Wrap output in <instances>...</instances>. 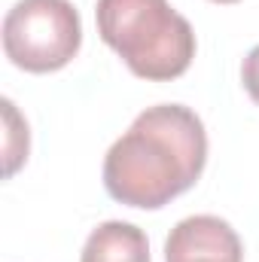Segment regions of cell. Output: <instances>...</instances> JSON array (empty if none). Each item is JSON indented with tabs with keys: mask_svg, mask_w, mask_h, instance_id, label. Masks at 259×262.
<instances>
[{
	"mask_svg": "<svg viewBox=\"0 0 259 262\" xmlns=\"http://www.w3.org/2000/svg\"><path fill=\"white\" fill-rule=\"evenodd\" d=\"M79 262H149V241L134 223L107 220L85 238Z\"/></svg>",
	"mask_w": 259,
	"mask_h": 262,
	"instance_id": "5b68a950",
	"label": "cell"
},
{
	"mask_svg": "<svg viewBox=\"0 0 259 262\" xmlns=\"http://www.w3.org/2000/svg\"><path fill=\"white\" fill-rule=\"evenodd\" d=\"M207 165V131L183 104L146 107L104 156V189L119 204L159 210L189 192Z\"/></svg>",
	"mask_w": 259,
	"mask_h": 262,
	"instance_id": "6da1fadb",
	"label": "cell"
},
{
	"mask_svg": "<svg viewBox=\"0 0 259 262\" xmlns=\"http://www.w3.org/2000/svg\"><path fill=\"white\" fill-rule=\"evenodd\" d=\"M241 82H244L247 95L253 98V104H259V43L244 55V64H241Z\"/></svg>",
	"mask_w": 259,
	"mask_h": 262,
	"instance_id": "52a82bcc",
	"label": "cell"
},
{
	"mask_svg": "<svg viewBox=\"0 0 259 262\" xmlns=\"http://www.w3.org/2000/svg\"><path fill=\"white\" fill-rule=\"evenodd\" d=\"M3 113H6V177H12L18 171V165L28 159V122H21L18 110L12 101H3Z\"/></svg>",
	"mask_w": 259,
	"mask_h": 262,
	"instance_id": "8992f818",
	"label": "cell"
},
{
	"mask_svg": "<svg viewBox=\"0 0 259 262\" xmlns=\"http://www.w3.org/2000/svg\"><path fill=\"white\" fill-rule=\"evenodd\" d=\"M95 21L101 40L140 79L171 82L195 58L192 25L168 0H98Z\"/></svg>",
	"mask_w": 259,
	"mask_h": 262,
	"instance_id": "7a4b0ae2",
	"label": "cell"
},
{
	"mask_svg": "<svg viewBox=\"0 0 259 262\" xmlns=\"http://www.w3.org/2000/svg\"><path fill=\"white\" fill-rule=\"evenodd\" d=\"M82 46V18L70 0H18L3 18V52L18 70L55 73Z\"/></svg>",
	"mask_w": 259,
	"mask_h": 262,
	"instance_id": "3957f363",
	"label": "cell"
},
{
	"mask_svg": "<svg viewBox=\"0 0 259 262\" xmlns=\"http://www.w3.org/2000/svg\"><path fill=\"white\" fill-rule=\"evenodd\" d=\"M213 3H238V0H213Z\"/></svg>",
	"mask_w": 259,
	"mask_h": 262,
	"instance_id": "ba28073f",
	"label": "cell"
},
{
	"mask_svg": "<svg viewBox=\"0 0 259 262\" xmlns=\"http://www.w3.org/2000/svg\"><path fill=\"white\" fill-rule=\"evenodd\" d=\"M165 262H244V244L226 220L195 213L171 229Z\"/></svg>",
	"mask_w": 259,
	"mask_h": 262,
	"instance_id": "277c9868",
	"label": "cell"
}]
</instances>
